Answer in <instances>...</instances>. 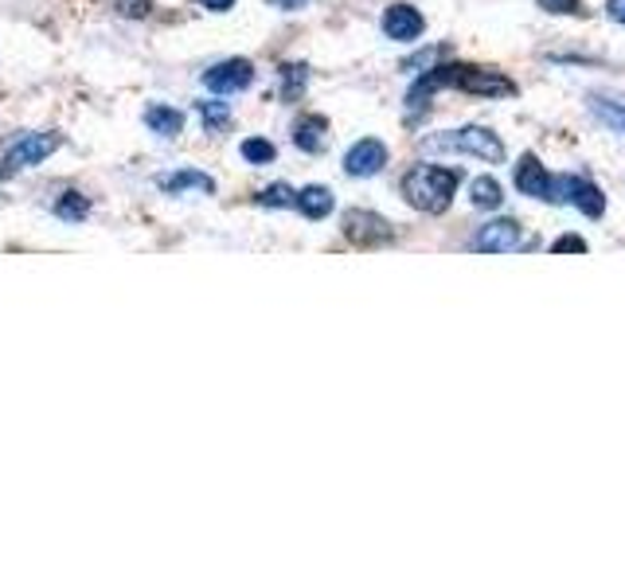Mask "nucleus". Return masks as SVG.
<instances>
[{
	"instance_id": "1",
	"label": "nucleus",
	"mask_w": 625,
	"mask_h": 586,
	"mask_svg": "<svg viewBox=\"0 0 625 586\" xmlns=\"http://www.w3.org/2000/svg\"><path fill=\"white\" fill-rule=\"evenodd\" d=\"M461 184V168L449 165H414L407 177H402V195L407 204L419 207L426 215H442L454 200Z\"/></svg>"
},
{
	"instance_id": "2",
	"label": "nucleus",
	"mask_w": 625,
	"mask_h": 586,
	"mask_svg": "<svg viewBox=\"0 0 625 586\" xmlns=\"http://www.w3.org/2000/svg\"><path fill=\"white\" fill-rule=\"evenodd\" d=\"M434 150H454V153H469L477 160H489V165H501L504 160V141L496 137L485 125H466V130L442 133V137L430 141Z\"/></svg>"
},
{
	"instance_id": "3",
	"label": "nucleus",
	"mask_w": 625,
	"mask_h": 586,
	"mask_svg": "<svg viewBox=\"0 0 625 586\" xmlns=\"http://www.w3.org/2000/svg\"><path fill=\"white\" fill-rule=\"evenodd\" d=\"M555 204H570L587 219H598V215L606 212V195L587 177H555Z\"/></svg>"
},
{
	"instance_id": "4",
	"label": "nucleus",
	"mask_w": 625,
	"mask_h": 586,
	"mask_svg": "<svg viewBox=\"0 0 625 586\" xmlns=\"http://www.w3.org/2000/svg\"><path fill=\"white\" fill-rule=\"evenodd\" d=\"M345 235L356 242V247H380V242H392L395 239V227L375 212H348L345 215Z\"/></svg>"
},
{
	"instance_id": "5",
	"label": "nucleus",
	"mask_w": 625,
	"mask_h": 586,
	"mask_svg": "<svg viewBox=\"0 0 625 586\" xmlns=\"http://www.w3.org/2000/svg\"><path fill=\"white\" fill-rule=\"evenodd\" d=\"M56 150H59L56 133H28V137H20L16 145L9 150V157H4V168H0V172H20V168L39 165V160H47Z\"/></svg>"
},
{
	"instance_id": "6",
	"label": "nucleus",
	"mask_w": 625,
	"mask_h": 586,
	"mask_svg": "<svg viewBox=\"0 0 625 586\" xmlns=\"http://www.w3.org/2000/svg\"><path fill=\"white\" fill-rule=\"evenodd\" d=\"M513 180H516V188H520L524 195L555 204V177H551L548 168L540 165V157H536V153H524L520 165H516V172H513Z\"/></svg>"
},
{
	"instance_id": "7",
	"label": "nucleus",
	"mask_w": 625,
	"mask_h": 586,
	"mask_svg": "<svg viewBox=\"0 0 625 586\" xmlns=\"http://www.w3.org/2000/svg\"><path fill=\"white\" fill-rule=\"evenodd\" d=\"M520 242H524L520 224H513V219H493V224H485L473 235V251L513 254V251H520Z\"/></svg>"
},
{
	"instance_id": "8",
	"label": "nucleus",
	"mask_w": 625,
	"mask_h": 586,
	"mask_svg": "<svg viewBox=\"0 0 625 586\" xmlns=\"http://www.w3.org/2000/svg\"><path fill=\"white\" fill-rule=\"evenodd\" d=\"M254 83V67L247 59H227V63H215L204 75V86L215 94H239Z\"/></svg>"
},
{
	"instance_id": "9",
	"label": "nucleus",
	"mask_w": 625,
	"mask_h": 586,
	"mask_svg": "<svg viewBox=\"0 0 625 586\" xmlns=\"http://www.w3.org/2000/svg\"><path fill=\"white\" fill-rule=\"evenodd\" d=\"M387 165V145L375 137L356 141L352 150L345 153V172L348 177H375L380 168Z\"/></svg>"
},
{
	"instance_id": "10",
	"label": "nucleus",
	"mask_w": 625,
	"mask_h": 586,
	"mask_svg": "<svg viewBox=\"0 0 625 586\" xmlns=\"http://www.w3.org/2000/svg\"><path fill=\"white\" fill-rule=\"evenodd\" d=\"M422 28H426V20H422V12L411 9V4H392V9L383 12V32H387V39H395V44H411V39L422 36Z\"/></svg>"
},
{
	"instance_id": "11",
	"label": "nucleus",
	"mask_w": 625,
	"mask_h": 586,
	"mask_svg": "<svg viewBox=\"0 0 625 586\" xmlns=\"http://www.w3.org/2000/svg\"><path fill=\"white\" fill-rule=\"evenodd\" d=\"M293 141H298V150L321 153L328 141V121L321 118V113H305V118L298 121V130H293Z\"/></svg>"
},
{
	"instance_id": "12",
	"label": "nucleus",
	"mask_w": 625,
	"mask_h": 586,
	"mask_svg": "<svg viewBox=\"0 0 625 586\" xmlns=\"http://www.w3.org/2000/svg\"><path fill=\"white\" fill-rule=\"evenodd\" d=\"M157 184H160V192H168V195L192 192V188H196V192H204V195L215 192V180L204 177V172H196V168H184V172H177V177H160Z\"/></svg>"
},
{
	"instance_id": "13",
	"label": "nucleus",
	"mask_w": 625,
	"mask_h": 586,
	"mask_svg": "<svg viewBox=\"0 0 625 586\" xmlns=\"http://www.w3.org/2000/svg\"><path fill=\"white\" fill-rule=\"evenodd\" d=\"M145 125L153 133H160V137H177V133H184V113L172 110V106H149L145 110Z\"/></svg>"
},
{
	"instance_id": "14",
	"label": "nucleus",
	"mask_w": 625,
	"mask_h": 586,
	"mask_svg": "<svg viewBox=\"0 0 625 586\" xmlns=\"http://www.w3.org/2000/svg\"><path fill=\"white\" fill-rule=\"evenodd\" d=\"M298 207L305 219H325L328 212H333V192L328 188H301L298 192Z\"/></svg>"
},
{
	"instance_id": "15",
	"label": "nucleus",
	"mask_w": 625,
	"mask_h": 586,
	"mask_svg": "<svg viewBox=\"0 0 625 586\" xmlns=\"http://www.w3.org/2000/svg\"><path fill=\"white\" fill-rule=\"evenodd\" d=\"M590 113H594L602 125H610L614 133H625V103H617V98L594 94V98H590Z\"/></svg>"
},
{
	"instance_id": "16",
	"label": "nucleus",
	"mask_w": 625,
	"mask_h": 586,
	"mask_svg": "<svg viewBox=\"0 0 625 586\" xmlns=\"http://www.w3.org/2000/svg\"><path fill=\"white\" fill-rule=\"evenodd\" d=\"M469 200H473V207H481V212H493V207L504 204V192L493 177H477L473 184H469Z\"/></svg>"
},
{
	"instance_id": "17",
	"label": "nucleus",
	"mask_w": 625,
	"mask_h": 586,
	"mask_svg": "<svg viewBox=\"0 0 625 586\" xmlns=\"http://www.w3.org/2000/svg\"><path fill=\"white\" fill-rule=\"evenodd\" d=\"M200 118H204L207 133H219L231 121V110H227V103H200Z\"/></svg>"
},
{
	"instance_id": "18",
	"label": "nucleus",
	"mask_w": 625,
	"mask_h": 586,
	"mask_svg": "<svg viewBox=\"0 0 625 586\" xmlns=\"http://www.w3.org/2000/svg\"><path fill=\"white\" fill-rule=\"evenodd\" d=\"M56 212H59V219H75V224H83L86 212H91V204H86L79 192H67L63 200L56 204Z\"/></svg>"
},
{
	"instance_id": "19",
	"label": "nucleus",
	"mask_w": 625,
	"mask_h": 586,
	"mask_svg": "<svg viewBox=\"0 0 625 586\" xmlns=\"http://www.w3.org/2000/svg\"><path fill=\"white\" fill-rule=\"evenodd\" d=\"M259 204L262 207H298V192H293L290 184H271L266 192L259 195Z\"/></svg>"
},
{
	"instance_id": "20",
	"label": "nucleus",
	"mask_w": 625,
	"mask_h": 586,
	"mask_svg": "<svg viewBox=\"0 0 625 586\" xmlns=\"http://www.w3.org/2000/svg\"><path fill=\"white\" fill-rule=\"evenodd\" d=\"M243 157L251 160V165H271V160L278 157V150H274L271 141H262V137H247V141H243Z\"/></svg>"
},
{
	"instance_id": "21",
	"label": "nucleus",
	"mask_w": 625,
	"mask_h": 586,
	"mask_svg": "<svg viewBox=\"0 0 625 586\" xmlns=\"http://www.w3.org/2000/svg\"><path fill=\"white\" fill-rule=\"evenodd\" d=\"M305 79H309V71L301 63H286L281 67V91H286V98H298L301 94V86H305Z\"/></svg>"
},
{
	"instance_id": "22",
	"label": "nucleus",
	"mask_w": 625,
	"mask_h": 586,
	"mask_svg": "<svg viewBox=\"0 0 625 586\" xmlns=\"http://www.w3.org/2000/svg\"><path fill=\"white\" fill-rule=\"evenodd\" d=\"M543 12H555V16H579L582 0H540Z\"/></svg>"
},
{
	"instance_id": "23",
	"label": "nucleus",
	"mask_w": 625,
	"mask_h": 586,
	"mask_svg": "<svg viewBox=\"0 0 625 586\" xmlns=\"http://www.w3.org/2000/svg\"><path fill=\"white\" fill-rule=\"evenodd\" d=\"M555 251H560V254H567V251L587 254V239H579V235H567V239H560V242H555Z\"/></svg>"
},
{
	"instance_id": "24",
	"label": "nucleus",
	"mask_w": 625,
	"mask_h": 586,
	"mask_svg": "<svg viewBox=\"0 0 625 586\" xmlns=\"http://www.w3.org/2000/svg\"><path fill=\"white\" fill-rule=\"evenodd\" d=\"M606 12H610V20H617V24H625V0H610V4H606Z\"/></svg>"
},
{
	"instance_id": "25",
	"label": "nucleus",
	"mask_w": 625,
	"mask_h": 586,
	"mask_svg": "<svg viewBox=\"0 0 625 586\" xmlns=\"http://www.w3.org/2000/svg\"><path fill=\"white\" fill-rule=\"evenodd\" d=\"M200 4H204V9H212V12H227L235 0H200Z\"/></svg>"
},
{
	"instance_id": "26",
	"label": "nucleus",
	"mask_w": 625,
	"mask_h": 586,
	"mask_svg": "<svg viewBox=\"0 0 625 586\" xmlns=\"http://www.w3.org/2000/svg\"><path fill=\"white\" fill-rule=\"evenodd\" d=\"M274 9H286V12H293V9H305V0H271Z\"/></svg>"
}]
</instances>
